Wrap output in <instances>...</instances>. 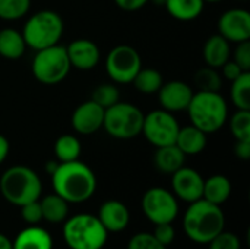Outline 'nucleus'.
Listing matches in <instances>:
<instances>
[{"mask_svg":"<svg viewBox=\"0 0 250 249\" xmlns=\"http://www.w3.org/2000/svg\"><path fill=\"white\" fill-rule=\"evenodd\" d=\"M51 185L54 194L69 204H82L95 194L97 176L88 164L79 160L59 163L51 175Z\"/></svg>","mask_w":250,"mask_h":249,"instance_id":"obj_1","label":"nucleus"},{"mask_svg":"<svg viewBox=\"0 0 250 249\" xmlns=\"http://www.w3.org/2000/svg\"><path fill=\"white\" fill-rule=\"evenodd\" d=\"M149 1H152L157 6H164L166 4V0H149Z\"/></svg>","mask_w":250,"mask_h":249,"instance_id":"obj_44","label":"nucleus"},{"mask_svg":"<svg viewBox=\"0 0 250 249\" xmlns=\"http://www.w3.org/2000/svg\"><path fill=\"white\" fill-rule=\"evenodd\" d=\"M205 3H220V1H223V0H204Z\"/></svg>","mask_w":250,"mask_h":249,"instance_id":"obj_45","label":"nucleus"},{"mask_svg":"<svg viewBox=\"0 0 250 249\" xmlns=\"http://www.w3.org/2000/svg\"><path fill=\"white\" fill-rule=\"evenodd\" d=\"M231 195V182L224 175H212L204 181L202 198L215 204L223 205Z\"/></svg>","mask_w":250,"mask_h":249,"instance_id":"obj_23","label":"nucleus"},{"mask_svg":"<svg viewBox=\"0 0 250 249\" xmlns=\"http://www.w3.org/2000/svg\"><path fill=\"white\" fill-rule=\"evenodd\" d=\"M38 201H40V207H41V213H42V220L53 223V225H59L67 219L69 203L64 201L57 194L53 192L50 195L42 197Z\"/></svg>","mask_w":250,"mask_h":249,"instance_id":"obj_24","label":"nucleus"},{"mask_svg":"<svg viewBox=\"0 0 250 249\" xmlns=\"http://www.w3.org/2000/svg\"><path fill=\"white\" fill-rule=\"evenodd\" d=\"M208 245L209 249H240V241L234 233L223 230Z\"/></svg>","mask_w":250,"mask_h":249,"instance_id":"obj_34","label":"nucleus"},{"mask_svg":"<svg viewBox=\"0 0 250 249\" xmlns=\"http://www.w3.org/2000/svg\"><path fill=\"white\" fill-rule=\"evenodd\" d=\"M144 112L127 101H117L105 109L103 129L116 139H132L141 135L144 125Z\"/></svg>","mask_w":250,"mask_h":249,"instance_id":"obj_8","label":"nucleus"},{"mask_svg":"<svg viewBox=\"0 0 250 249\" xmlns=\"http://www.w3.org/2000/svg\"><path fill=\"white\" fill-rule=\"evenodd\" d=\"M31 0H0V19L13 22L25 18L31 10Z\"/></svg>","mask_w":250,"mask_h":249,"instance_id":"obj_30","label":"nucleus"},{"mask_svg":"<svg viewBox=\"0 0 250 249\" xmlns=\"http://www.w3.org/2000/svg\"><path fill=\"white\" fill-rule=\"evenodd\" d=\"M164 7L177 21L189 22L201 16L205 7L204 0H166Z\"/></svg>","mask_w":250,"mask_h":249,"instance_id":"obj_25","label":"nucleus"},{"mask_svg":"<svg viewBox=\"0 0 250 249\" xmlns=\"http://www.w3.org/2000/svg\"><path fill=\"white\" fill-rule=\"evenodd\" d=\"M157 94L161 109L174 114L188 110L195 91L188 82L180 79H173L168 82H163Z\"/></svg>","mask_w":250,"mask_h":249,"instance_id":"obj_14","label":"nucleus"},{"mask_svg":"<svg viewBox=\"0 0 250 249\" xmlns=\"http://www.w3.org/2000/svg\"><path fill=\"white\" fill-rule=\"evenodd\" d=\"M0 194L9 204L22 207L41 198L42 182L31 167L12 166L0 176Z\"/></svg>","mask_w":250,"mask_h":249,"instance_id":"obj_4","label":"nucleus"},{"mask_svg":"<svg viewBox=\"0 0 250 249\" xmlns=\"http://www.w3.org/2000/svg\"><path fill=\"white\" fill-rule=\"evenodd\" d=\"M97 217L108 233L123 232L130 222V213L127 207L117 200H108L103 203Z\"/></svg>","mask_w":250,"mask_h":249,"instance_id":"obj_17","label":"nucleus"},{"mask_svg":"<svg viewBox=\"0 0 250 249\" xmlns=\"http://www.w3.org/2000/svg\"><path fill=\"white\" fill-rule=\"evenodd\" d=\"M226 217L221 205H215L204 198L190 203L183 216V229L188 238L199 245H208L224 230Z\"/></svg>","mask_w":250,"mask_h":249,"instance_id":"obj_2","label":"nucleus"},{"mask_svg":"<svg viewBox=\"0 0 250 249\" xmlns=\"http://www.w3.org/2000/svg\"><path fill=\"white\" fill-rule=\"evenodd\" d=\"M234 154L240 160H249L250 158V139L236 141L234 144Z\"/></svg>","mask_w":250,"mask_h":249,"instance_id":"obj_40","label":"nucleus"},{"mask_svg":"<svg viewBox=\"0 0 250 249\" xmlns=\"http://www.w3.org/2000/svg\"><path fill=\"white\" fill-rule=\"evenodd\" d=\"M26 43L21 31L15 28L0 29V56L7 60H18L26 51Z\"/></svg>","mask_w":250,"mask_h":249,"instance_id":"obj_22","label":"nucleus"},{"mask_svg":"<svg viewBox=\"0 0 250 249\" xmlns=\"http://www.w3.org/2000/svg\"><path fill=\"white\" fill-rule=\"evenodd\" d=\"M231 54H233V60L242 68V70L250 72V41L237 43Z\"/></svg>","mask_w":250,"mask_h":249,"instance_id":"obj_37","label":"nucleus"},{"mask_svg":"<svg viewBox=\"0 0 250 249\" xmlns=\"http://www.w3.org/2000/svg\"><path fill=\"white\" fill-rule=\"evenodd\" d=\"M220 73H221V76L223 78H226V79H229V81H234L237 76H240L245 70H242V68L234 62V60H231V59H229L221 68H220Z\"/></svg>","mask_w":250,"mask_h":249,"instance_id":"obj_38","label":"nucleus"},{"mask_svg":"<svg viewBox=\"0 0 250 249\" xmlns=\"http://www.w3.org/2000/svg\"><path fill=\"white\" fill-rule=\"evenodd\" d=\"M12 249H53V238L38 225L28 226L12 241Z\"/></svg>","mask_w":250,"mask_h":249,"instance_id":"obj_18","label":"nucleus"},{"mask_svg":"<svg viewBox=\"0 0 250 249\" xmlns=\"http://www.w3.org/2000/svg\"><path fill=\"white\" fill-rule=\"evenodd\" d=\"M9 153H10V142L4 135L0 134V164L6 161Z\"/></svg>","mask_w":250,"mask_h":249,"instance_id":"obj_41","label":"nucleus"},{"mask_svg":"<svg viewBox=\"0 0 250 249\" xmlns=\"http://www.w3.org/2000/svg\"><path fill=\"white\" fill-rule=\"evenodd\" d=\"M72 66L66 53V47L56 44L35 51L31 62L34 78L42 85H57L64 81Z\"/></svg>","mask_w":250,"mask_h":249,"instance_id":"obj_7","label":"nucleus"},{"mask_svg":"<svg viewBox=\"0 0 250 249\" xmlns=\"http://www.w3.org/2000/svg\"><path fill=\"white\" fill-rule=\"evenodd\" d=\"M180 125L173 113L157 109L145 114L142 125V135L155 148L171 145L176 142Z\"/></svg>","mask_w":250,"mask_h":249,"instance_id":"obj_11","label":"nucleus"},{"mask_svg":"<svg viewBox=\"0 0 250 249\" xmlns=\"http://www.w3.org/2000/svg\"><path fill=\"white\" fill-rule=\"evenodd\" d=\"M204 181L205 179L198 170L183 166L171 175L173 194L177 200H182L188 204L195 203L202 198Z\"/></svg>","mask_w":250,"mask_h":249,"instance_id":"obj_13","label":"nucleus"},{"mask_svg":"<svg viewBox=\"0 0 250 249\" xmlns=\"http://www.w3.org/2000/svg\"><path fill=\"white\" fill-rule=\"evenodd\" d=\"M91 100L95 101L97 104H100L103 109H108L113 104H116L117 101H120V92L114 82L113 84L104 82L92 91Z\"/></svg>","mask_w":250,"mask_h":249,"instance_id":"obj_31","label":"nucleus"},{"mask_svg":"<svg viewBox=\"0 0 250 249\" xmlns=\"http://www.w3.org/2000/svg\"><path fill=\"white\" fill-rule=\"evenodd\" d=\"M229 125L236 141L250 139V110H237L230 117Z\"/></svg>","mask_w":250,"mask_h":249,"instance_id":"obj_32","label":"nucleus"},{"mask_svg":"<svg viewBox=\"0 0 250 249\" xmlns=\"http://www.w3.org/2000/svg\"><path fill=\"white\" fill-rule=\"evenodd\" d=\"M163 82H164V78L161 72L154 68H141V70L136 73V76L132 81L135 88L139 92L146 94V95L157 94Z\"/></svg>","mask_w":250,"mask_h":249,"instance_id":"obj_27","label":"nucleus"},{"mask_svg":"<svg viewBox=\"0 0 250 249\" xmlns=\"http://www.w3.org/2000/svg\"><path fill=\"white\" fill-rule=\"evenodd\" d=\"M53 151L59 163H69V161L79 160L82 153V145L76 135L64 134L56 139Z\"/></svg>","mask_w":250,"mask_h":249,"instance_id":"obj_26","label":"nucleus"},{"mask_svg":"<svg viewBox=\"0 0 250 249\" xmlns=\"http://www.w3.org/2000/svg\"><path fill=\"white\" fill-rule=\"evenodd\" d=\"M104 113L105 109H103L92 100H86L73 110L70 125L73 131L79 135H94L95 132L103 129Z\"/></svg>","mask_w":250,"mask_h":249,"instance_id":"obj_15","label":"nucleus"},{"mask_svg":"<svg viewBox=\"0 0 250 249\" xmlns=\"http://www.w3.org/2000/svg\"><path fill=\"white\" fill-rule=\"evenodd\" d=\"M230 97L237 110H250V72H243L231 81Z\"/></svg>","mask_w":250,"mask_h":249,"instance_id":"obj_28","label":"nucleus"},{"mask_svg":"<svg viewBox=\"0 0 250 249\" xmlns=\"http://www.w3.org/2000/svg\"><path fill=\"white\" fill-rule=\"evenodd\" d=\"M145 217L152 225L173 223L179 214V200L166 188H149L141 201Z\"/></svg>","mask_w":250,"mask_h":249,"instance_id":"obj_10","label":"nucleus"},{"mask_svg":"<svg viewBox=\"0 0 250 249\" xmlns=\"http://www.w3.org/2000/svg\"><path fill=\"white\" fill-rule=\"evenodd\" d=\"M242 1H246V0H242Z\"/></svg>","mask_w":250,"mask_h":249,"instance_id":"obj_46","label":"nucleus"},{"mask_svg":"<svg viewBox=\"0 0 250 249\" xmlns=\"http://www.w3.org/2000/svg\"><path fill=\"white\" fill-rule=\"evenodd\" d=\"M174 144L185 156H198L207 148L208 135L193 125L180 126Z\"/></svg>","mask_w":250,"mask_h":249,"instance_id":"obj_20","label":"nucleus"},{"mask_svg":"<svg viewBox=\"0 0 250 249\" xmlns=\"http://www.w3.org/2000/svg\"><path fill=\"white\" fill-rule=\"evenodd\" d=\"M116 6L125 12H135L149 3V0H114Z\"/></svg>","mask_w":250,"mask_h":249,"instance_id":"obj_39","label":"nucleus"},{"mask_svg":"<svg viewBox=\"0 0 250 249\" xmlns=\"http://www.w3.org/2000/svg\"><path fill=\"white\" fill-rule=\"evenodd\" d=\"M21 32L26 47L38 51L59 44L64 32V21L56 10L42 9L26 19Z\"/></svg>","mask_w":250,"mask_h":249,"instance_id":"obj_5","label":"nucleus"},{"mask_svg":"<svg viewBox=\"0 0 250 249\" xmlns=\"http://www.w3.org/2000/svg\"><path fill=\"white\" fill-rule=\"evenodd\" d=\"M186 156L180 151L176 144L158 147L154 154V164L155 167L166 175H173L180 167L185 166Z\"/></svg>","mask_w":250,"mask_h":249,"instance_id":"obj_21","label":"nucleus"},{"mask_svg":"<svg viewBox=\"0 0 250 249\" xmlns=\"http://www.w3.org/2000/svg\"><path fill=\"white\" fill-rule=\"evenodd\" d=\"M127 249H167L164 245H161L152 233H136L130 238Z\"/></svg>","mask_w":250,"mask_h":249,"instance_id":"obj_33","label":"nucleus"},{"mask_svg":"<svg viewBox=\"0 0 250 249\" xmlns=\"http://www.w3.org/2000/svg\"><path fill=\"white\" fill-rule=\"evenodd\" d=\"M21 216H22V220L28 226H37L40 222H42V213H41L40 201L37 200V201H32V203L22 205L21 207Z\"/></svg>","mask_w":250,"mask_h":249,"instance_id":"obj_35","label":"nucleus"},{"mask_svg":"<svg viewBox=\"0 0 250 249\" xmlns=\"http://www.w3.org/2000/svg\"><path fill=\"white\" fill-rule=\"evenodd\" d=\"M63 223V238L70 249H103L107 242L108 232L94 214H75Z\"/></svg>","mask_w":250,"mask_h":249,"instance_id":"obj_6","label":"nucleus"},{"mask_svg":"<svg viewBox=\"0 0 250 249\" xmlns=\"http://www.w3.org/2000/svg\"><path fill=\"white\" fill-rule=\"evenodd\" d=\"M0 249H12V241L3 233H0Z\"/></svg>","mask_w":250,"mask_h":249,"instance_id":"obj_42","label":"nucleus"},{"mask_svg":"<svg viewBox=\"0 0 250 249\" xmlns=\"http://www.w3.org/2000/svg\"><path fill=\"white\" fill-rule=\"evenodd\" d=\"M195 84L199 91H220L223 87V76L218 69L211 66H204L195 73Z\"/></svg>","mask_w":250,"mask_h":249,"instance_id":"obj_29","label":"nucleus"},{"mask_svg":"<svg viewBox=\"0 0 250 249\" xmlns=\"http://www.w3.org/2000/svg\"><path fill=\"white\" fill-rule=\"evenodd\" d=\"M154 232H152V236L161 244L164 245L166 248H168L174 238H176V232H174V227H173V223H161V225H154Z\"/></svg>","mask_w":250,"mask_h":249,"instance_id":"obj_36","label":"nucleus"},{"mask_svg":"<svg viewBox=\"0 0 250 249\" xmlns=\"http://www.w3.org/2000/svg\"><path fill=\"white\" fill-rule=\"evenodd\" d=\"M218 34L229 43L250 41V13L243 7H231L218 19Z\"/></svg>","mask_w":250,"mask_h":249,"instance_id":"obj_12","label":"nucleus"},{"mask_svg":"<svg viewBox=\"0 0 250 249\" xmlns=\"http://www.w3.org/2000/svg\"><path fill=\"white\" fill-rule=\"evenodd\" d=\"M186 112L190 125L196 126L207 135L218 132L229 119V106L220 91L195 92Z\"/></svg>","mask_w":250,"mask_h":249,"instance_id":"obj_3","label":"nucleus"},{"mask_svg":"<svg viewBox=\"0 0 250 249\" xmlns=\"http://www.w3.org/2000/svg\"><path fill=\"white\" fill-rule=\"evenodd\" d=\"M202 56L207 66L220 69L231 57V43L220 34H214L205 41Z\"/></svg>","mask_w":250,"mask_h":249,"instance_id":"obj_19","label":"nucleus"},{"mask_svg":"<svg viewBox=\"0 0 250 249\" xmlns=\"http://www.w3.org/2000/svg\"><path fill=\"white\" fill-rule=\"evenodd\" d=\"M105 73L114 84L127 85L142 68V59L138 50L127 44L113 47L104 60Z\"/></svg>","mask_w":250,"mask_h":249,"instance_id":"obj_9","label":"nucleus"},{"mask_svg":"<svg viewBox=\"0 0 250 249\" xmlns=\"http://www.w3.org/2000/svg\"><path fill=\"white\" fill-rule=\"evenodd\" d=\"M57 166H59V161L56 160V161H48L47 164H45V172L51 176L53 173H54V170L57 169Z\"/></svg>","mask_w":250,"mask_h":249,"instance_id":"obj_43","label":"nucleus"},{"mask_svg":"<svg viewBox=\"0 0 250 249\" xmlns=\"http://www.w3.org/2000/svg\"><path fill=\"white\" fill-rule=\"evenodd\" d=\"M70 66L78 70H91L101 60L100 47L88 38H78L66 45Z\"/></svg>","mask_w":250,"mask_h":249,"instance_id":"obj_16","label":"nucleus"}]
</instances>
